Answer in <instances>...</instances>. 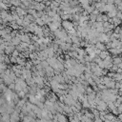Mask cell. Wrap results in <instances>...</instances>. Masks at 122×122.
Here are the masks:
<instances>
[{"instance_id":"obj_3","label":"cell","mask_w":122,"mask_h":122,"mask_svg":"<svg viewBox=\"0 0 122 122\" xmlns=\"http://www.w3.org/2000/svg\"><path fill=\"white\" fill-rule=\"evenodd\" d=\"M33 119H32V116L30 115H27V116H24L23 117V122H32Z\"/></svg>"},{"instance_id":"obj_4","label":"cell","mask_w":122,"mask_h":122,"mask_svg":"<svg viewBox=\"0 0 122 122\" xmlns=\"http://www.w3.org/2000/svg\"><path fill=\"white\" fill-rule=\"evenodd\" d=\"M56 117H57L58 122H67V120H66V118H65V116L63 114H58Z\"/></svg>"},{"instance_id":"obj_1","label":"cell","mask_w":122,"mask_h":122,"mask_svg":"<svg viewBox=\"0 0 122 122\" xmlns=\"http://www.w3.org/2000/svg\"><path fill=\"white\" fill-rule=\"evenodd\" d=\"M19 120V114H18V112H13V113L10 115V122H17Z\"/></svg>"},{"instance_id":"obj_2","label":"cell","mask_w":122,"mask_h":122,"mask_svg":"<svg viewBox=\"0 0 122 122\" xmlns=\"http://www.w3.org/2000/svg\"><path fill=\"white\" fill-rule=\"evenodd\" d=\"M10 115L9 113H3V115L1 116V121L2 122H10Z\"/></svg>"}]
</instances>
